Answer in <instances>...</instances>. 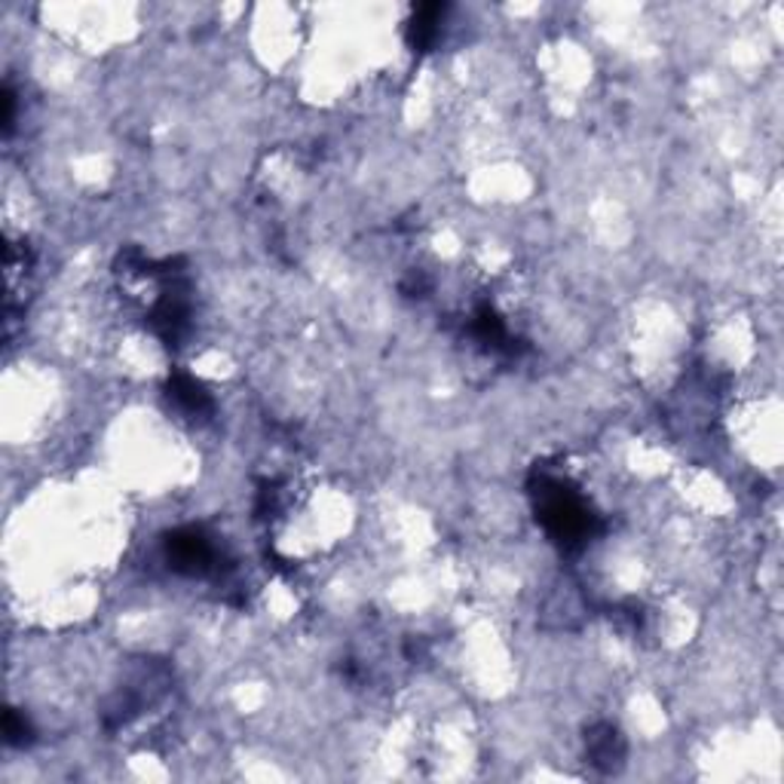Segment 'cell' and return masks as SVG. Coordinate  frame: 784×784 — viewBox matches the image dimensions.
<instances>
[{
  "label": "cell",
  "mask_w": 784,
  "mask_h": 784,
  "mask_svg": "<svg viewBox=\"0 0 784 784\" xmlns=\"http://www.w3.org/2000/svg\"><path fill=\"white\" fill-rule=\"evenodd\" d=\"M533 494H537V512H540L542 528L549 530V537L561 549H582L595 537L597 515L570 481L542 473Z\"/></svg>",
  "instance_id": "cell-1"
},
{
  "label": "cell",
  "mask_w": 784,
  "mask_h": 784,
  "mask_svg": "<svg viewBox=\"0 0 784 784\" xmlns=\"http://www.w3.org/2000/svg\"><path fill=\"white\" fill-rule=\"evenodd\" d=\"M623 754H625V744L623 739H619V732L613 730L610 723H601V727H595L592 730V735H589V757H592V763H595L597 770H616L619 763H623Z\"/></svg>",
  "instance_id": "cell-3"
},
{
  "label": "cell",
  "mask_w": 784,
  "mask_h": 784,
  "mask_svg": "<svg viewBox=\"0 0 784 784\" xmlns=\"http://www.w3.org/2000/svg\"><path fill=\"white\" fill-rule=\"evenodd\" d=\"M169 561L181 573H209L215 570L218 549L203 530H181L169 540Z\"/></svg>",
  "instance_id": "cell-2"
},
{
  "label": "cell",
  "mask_w": 784,
  "mask_h": 784,
  "mask_svg": "<svg viewBox=\"0 0 784 784\" xmlns=\"http://www.w3.org/2000/svg\"><path fill=\"white\" fill-rule=\"evenodd\" d=\"M7 739H10V742H25L28 739V727L19 720V714H13V711L7 714Z\"/></svg>",
  "instance_id": "cell-4"
}]
</instances>
